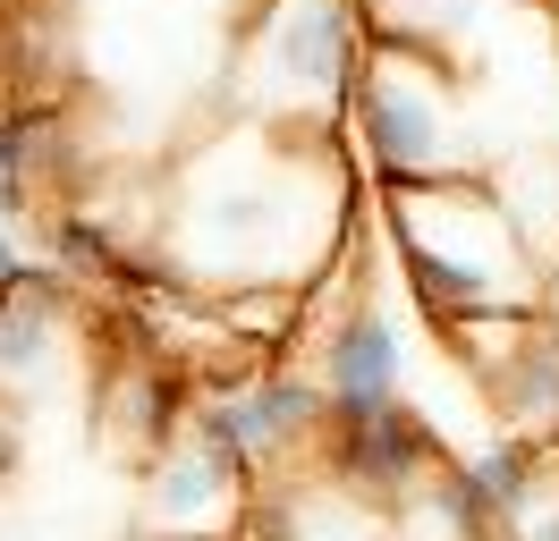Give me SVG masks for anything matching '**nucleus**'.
I'll return each instance as SVG.
<instances>
[{
	"instance_id": "1",
	"label": "nucleus",
	"mask_w": 559,
	"mask_h": 541,
	"mask_svg": "<svg viewBox=\"0 0 559 541\" xmlns=\"http://www.w3.org/2000/svg\"><path fill=\"white\" fill-rule=\"evenodd\" d=\"M69 448L76 473L43 482L0 414V541H263V466L229 389L85 297H69Z\"/></svg>"
},
{
	"instance_id": "2",
	"label": "nucleus",
	"mask_w": 559,
	"mask_h": 541,
	"mask_svg": "<svg viewBox=\"0 0 559 541\" xmlns=\"http://www.w3.org/2000/svg\"><path fill=\"white\" fill-rule=\"evenodd\" d=\"M246 448L263 466V541H390L399 491L432 448L407 406L340 398V389H229Z\"/></svg>"
}]
</instances>
